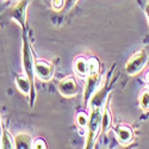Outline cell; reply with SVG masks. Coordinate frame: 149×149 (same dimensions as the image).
Here are the masks:
<instances>
[{"instance_id": "obj_1", "label": "cell", "mask_w": 149, "mask_h": 149, "mask_svg": "<svg viewBox=\"0 0 149 149\" xmlns=\"http://www.w3.org/2000/svg\"><path fill=\"white\" fill-rule=\"evenodd\" d=\"M102 107L100 106H94L91 111V116L88 118V134H87V142H86V148H92L94 144V141L98 136L99 129L102 125Z\"/></svg>"}, {"instance_id": "obj_2", "label": "cell", "mask_w": 149, "mask_h": 149, "mask_svg": "<svg viewBox=\"0 0 149 149\" xmlns=\"http://www.w3.org/2000/svg\"><path fill=\"white\" fill-rule=\"evenodd\" d=\"M35 72L41 80L48 81L54 75V67L47 61H37L35 63Z\"/></svg>"}, {"instance_id": "obj_3", "label": "cell", "mask_w": 149, "mask_h": 149, "mask_svg": "<svg viewBox=\"0 0 149 149\" xmlns=\"http://www.w3.org/2000/svg\"><path fill=\"white\" fill-rule=\"evenodd\" d=\"M146 60H147V56L143 52H140L137 54H135L128 62V65H127V70L128 73L130 74H135V73H137L146 63Z\"/></svg>"}, {"instance_id": "obj_4", "label": "cell", "mask_w": 149, "mask_h": 149, "mask_svg": "<svg viewBox=\"0 0 149 149\" xmlns=\"http://www.w3.org/2000/svg\"><path fill=\"white\" fill-rule=\"evenodd\" d=\"M23 65H24V69H25L26 74L29 75V79H30V81L32 84V79H33L32 70L35 68V63L32 61V55H31V52H30V47H29L26 41L24 42V48H23Z\"/></svg>"}, {"instance_id": "obj_5", "label": "cell", "mask_w": 149, "mask_h": 149, "mask_svg": "<svg viewBox=\"0 0 149 149\" xmlns=\"http://www.w3.org/2000/svg\"><path fill=\"white\" fill-rule=\"evenodd\" d=\"M60 93L65 97H73L78 93V85L73 78H67L62 80L58 85Z\"/></svg>"}, {"instance_id": "obj_6", "label": "cell", "mask_w": 149, "mask_h": 149, "mask_svg": "<svg viewBox=\"0 0 149 149\" xmlns=\"http://www.w3.org/2000/svg\"><path fill=\"white\" fill-rule=\"evenodd\" d=\"M26 6H28V1L26 0H22V1L13 7V10L11 11V16L13 19H16L18 22V24L24 28V23H25V11H26Z\"/></svg>"}, {"instance_id": "obj_7", "label": "cell", "mask_w": 149, "mask_h": 149, "mask_svg": "<svg viewBox=\"0 0 149 149\" xmlns=\"http://www.w3.org/2000/svg\"><path fill=\"white\" fill-rule=\"evenodd\" d=\"M98 79H99V74H90L87 82H86V87H85V100L87 102L90 97L92 95V93L94 92L97 84H98Z\"/></svg>"}, {"instance_id": "obj_8", "label": "cell", "mask_w": 149, "mask_h": 149, "mask_svg": "<svg viewBox=\"0 0 149 149\" xmlns=\"http://www.w3.org/2000/svg\"><path fill=\"white\" fill-rule=\"evenodd\" d=\"M116 135L122 144H127L132 140V131L128 127H118L116 129Z\"/></svg>"}, {"instance_id": "obj_9", "label": "cell", "mask_w": 149, "mask_h": 149, "mask_svg": "<svg viewBox=\"0 0 149 149\" xmlns=\"http://www.w3.org/2000/svg\"><path fill=\"white\" fill-rule=\"evenodd\" d=\"M15 146L16 148L19 149H24V148H32V143H31V139L28 134H19L16 140H15Z\"/></svg>"}, {"instance_id": "obj_10", "label": "cell", "mask_w": 149, "mask_h": 149, "mask_svg": "<svg viewBox=\"0 0 149 149\" xmlns=\"http://www.w3.org/2000/svg\"><path fill=\"white\" fill-rule=\"evenodd\" d=\"M16 82H17V86H18V88L23 92V93H25L28 94L30 91H31V81L26 78V77H23V75H18L16 78Z\"/></svg>"}, {"instance_id": "obj_11", "label": "cell", "mask_w": 149, "mask_h": 149, "mask_svg": "<svg viewBox=\"0 0 149 149\" xmlns=\"http://www.w3.org/2000/svg\"><path fill=\"white\" fill-rule=\"evenodd\" d=\"M75 72L79 74L80 77H86L88 73V65H87V61H86L84 57H78L75 61Z\"/></svg>"}, {"instance_id": "obj_12", "label": "cell", "mask_w": 149, "mask_h": 149, "mask_svg": "<svg viewBox=\"0 0 149 149\" xmlns=\"http://www.w3.org/2000/svg\"><path fill=\"white\" fill-rule=\"evenodd\" d=\"M3 148H16L15 146V141L11 137V135L8 134V131L6 129L3 130Z\"/></svg>"}, {"instance_id": "obj_13", "label": "cell", "mask_w": 149, "mask_h": 149, "mask_svg": "<svg viewBox=\"0 0 149 149\" xmlns=\"http://www.w3.org/2000/svg\"><path fill=\"white\" fill-rule=\"evenodd\" d=\"M88 65V73L90 74H99V69H100V63L95 57H91L87 61Z\"/></svg>"}, {"instance_id": "obj_14", "label": "cell", "mask_w": 149, "mask_h": 149, "mask_svg": "<svg viewBox=\"0 0 149 149\" xmlns=\"http://www.w3.org/2000/svg\"><path fill=\"white\" fill-rule=\"evenodd\" d=\"M111 122H112V119H111V116H110L109 110L106 109V110L104 111V113H103V117H102V127H103V130H104V131H106V130L110 129Z\"/></svg>"}, {"instance_id": "obj_15", "label": "cell", "mask_w": 149, "mask_h": 149, "mask_svg": "<svg viewBox=\"0 0 149 149\" xmlns=\"http://www.w3.org/2000/svg\"><path fill=\"white\" fill-rule=\"evenodd\" d=\"M77 123H78V125L80 128L87 127V124H88V117H87V115H86L85 112H79L78 116H77Z\"/></svg>"}, {"instance_id": "obj_16", "label": "cell", "mask_w": 149, "mask_h": 149, "mask_svg": "<svg viewBox=\"0 0 149 149\" xmlns=\"http://www.w3.org/2000/svg\"><path fill=\"white\" fill-rule=\"evenodd\" d=\"M140 103L142 109H149V91H143L140 98Z\"/></svg>"}, {"instance_id": "obj_17", "label": "cell", "mask_w": 149, "mask_h": 149, "mask_svg": "<svg viewBox=\"0 0 149 149\" xmlns=\"http://www.w3.org/2000/svg\"><path fill=\"white\" fill-rule=\"evenodd\" d=\"M32 148H37V149H40V148H47V144H45V142L42 139H38V140H36L33 142Z\"/></svg>"}, {"instance_id": "obj_18", "label": "cell", "mask_w": 149, "mask_h": 149, "mask_svg": "<svg viewBox=\"0 0 149 149\" xmlns=\"http://www.w3.org/2000/svg\"><path fill=\"white\" fill-rule=\"evenodd\" d=\"M53 5H54V7L60 8V7L63 6V0H54V1H53Z\"/></svg>"}, {"instance_id": "obj_19", "label": "cell", "mask_w": 149, "mask_h": 149, "mask_svg": "<svg viewBox=\"0 0 149 149\" xmlns=\"http://www.w3.org/2000/svg\"><path fill=\"white\" fill-rule=\"evenodd\" d=\"M74 3H75V0H66V4H67V6H72Z\"/></svg>"}, {"instance_id": "obj_20", "label": "cell", "mask_w": 149, "mask_h": 149, "mask_svg": "<svg viewBox=\"0 0 149 149\" xmlns=\"http://www.w3.org/2000/svg\"><path fill=\"white\" fill-rule=\"evenodd\" d=\"M146 82H147V84H149V72L146 74Z\"/></svg>"}, {"instance_id": "obj_21", "label": "cell", "mask_w": 149, "mask_h": 149, "mask_svg": "<svg viewBox=\"0 0 149 149\" xmlns=\"http://www.w3.org/2000/svg\"><path fill=\"white\" fill-rule=\"evenodd\" d=\"M147 16H148V18H149V5L147 6Z\"/></svg>"}, {"instance_id": "obj_22", "label": "cell", "mask_w": 149, "mask_h": 149, "mask_svg": "<svg viewBox=\"0 0 149 149\" xmlns=\"http://www.w3.org/2000/svg\"><path fill=\"white\" fill-rule=\"evenodd\" d=\"M1 134H3L1 132V122H0V137H1Z\"/></svg>"}]
</instances>
